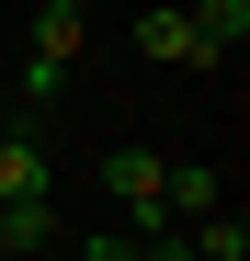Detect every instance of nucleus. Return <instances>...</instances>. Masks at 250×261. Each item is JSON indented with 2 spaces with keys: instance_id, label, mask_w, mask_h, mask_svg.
I'll use <instances>...</instances> for the list:
<instances>
[{
  "instance_id": "5",
  "label": "nucleus",
  "mask_w": 250,
  "mask_h": 261,
  "mask_svg": "<svg viewBox=\"0 0 250 261\" xmlns=\"http://www.w3.org/2000/svg\"><path fill=\"white\" fill-rule=\"evenodd\" d=\"M193 34H205V57H239L250 46V0H193Z\"/></svg>"
},
{
  "instance_id": "4",
  "label": "nucleus",
  "mask_w": 250,
  "mask_h": 261,
  "mask_svg": "<svg viewBox=\"0 0 250 261\" xmlns=\"http://www.w3.org/2000/svg\"><path fill=\"white\" fill-rule=\"evenodd\" d=\"M137 46H148L159 68H216V57H205V34H193V12H137Z\"/></svg>"
},
{
  "instance_id": "6",
  "label": "nucleus",
  "mask_w": 250,
  "mask_h": 261,
  "mask_svg": "<svg viewBox=\"0 0 250 261\" xmlns=\"http://www.w3.org/2000/svg\"><path fill=\"white\" fill-rule=\"evenodd\" d=\"M57 239V204H0V250H46Z\"/></svg>"
},
{
  "instance_id": "7",
  "label": "nucleus",
  "mask_w": 250,
  "mask_h": 261,
  "mask_svg": "<svg viewBox=\"0 0 250 261\" xmlns=\"http://www.w3.org/2000/svg\"><path fill=\"white\" fill-rule=\"evenodd\" d=\"M80 261H137V239H80Z\"/></svg>"
},
{
  "instance_id": "2",
  "label": "nucleus",
  "mask_w": 250,
  "mask_h": 261,
  "mask_svg": "<svg viewBox=\"0 0 250 261\" xmlns=\"http://www.w3.org/2000/svg\"><path fill=\"white\" fill-rule=\"evenodd\" d=\"M159 182H171V159H159V148H114V159H103V193L137 216V239H171V216H159Z\"/></svg>"
},
{
  "instance_id": "1",
  "label": "nucleus",
  "mask_w": 250,
  "mask_h": 261,
  "mask_svg": "<svg viewBox=\"0 0 250 261\" xmlns=\"http://www.w3.org/2000/svg\"><path fill=\"white\" fill-rule=\"evenodd\" d=\"M80 46H91V12H80V0H46V12H34V57H23V91H34V102H57Z\"/></svg>"
},
{
  "instance_id": "8",
  "label": "nucleus",
  "mask_w": 250,
  "mask_h": 261,
  "mask_svg": "<svg viewBox=\"0 0 250 261\" xmlns=\"http://www.w3.org/2000/svg\"><path fill=\"white\" fill-rule=\"evenodd\" d=\"M137 261H193V250H182V239H159V250H137Z\"/></svg>"
},
{
  "instance_id": "3",
  "label": "nucleus",
  "mask_w": 250,
  "mask_h": 261,
  "mask_svg": "<svg viewBox=\"0 0 250 261\" xmlns=\"http://www.w3.org/2000/svg\"><path fill=\"white\" fill-rule=\"evenodd\" d=\"M0 204H46V137L0 125Z\"/></svg>"
}]
</instances>
